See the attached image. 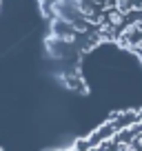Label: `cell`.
I'll use <instances>...</instances> for the list:
<instances>
[{
  "label": "cell",
  "mask_w": 142,
  "mask_h": 151,
  "mask_svg": "<svg viewBox=\"0 0 142 151\" xmlns=\"http://www.w3.org/2000/svg\"><path fill=\"white\" fill-rule=\"evenodd\" d=\"M44 56L56 80L87 93L85 60L100 47L131 53L142 65V0H38Z\"/></svg>",
  "instance_id": "obj_1"
},
{
  "label": "cell",
  "mask_w": 142,
  "mask_h": 151,
  "mask_svg": "<svg viewBox=\"0 0 142 151\" xmlns=\"http://www.w3.org/2000/svg\"><path fill=\"white\" fill-rule=\"evenodd\" d=\"M51 151H142V109L118 111L87 136Z\"/></svg>",
  "instance_id": "obj_2"
}]
</instances>
